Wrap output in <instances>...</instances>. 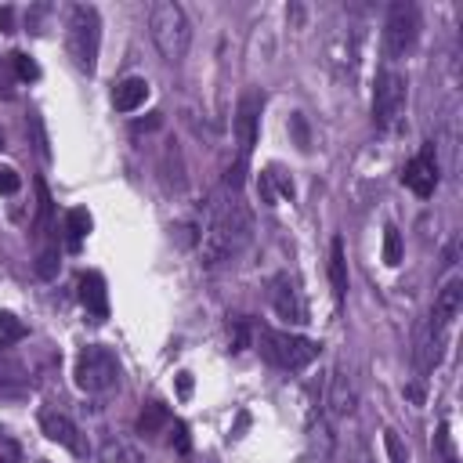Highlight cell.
Returning a JSON list of instances; mask_svg holds the SVG:
<instances>
[{"instance_id": "cell-9", "label": "cell", "mask_w": 463, "mask_h": 463, "mask_svg": "<svg viewBox=\"0 0 463 463\" xmlns=\"http://www.w3.org/2000/svg\"><path fill=\"white\" fill-rule=\"evenodd\" d=\"M402 185L409 188L412 196H435V188H438V156H435V141H424V149L420 156H412L406 170H402Z\"/></svg>"}, {"instance_id": "cell-18", "label": "cell", "mask_w": 463, "mask_h": 463, "mask_svg": "<svg viewBox=\"0 0 463 463\" xmlns=\"http://www.w3.org/2000/svg\"><path fill=\"white\" fill-rule=\"evenodd\" d=\"M167 424H170V409L159 406V402H149L145 409H141V417H138V435H141V438H152V435H159Z\"/></svg>"}, {"instance_id": "cell-6", "label": "cell", "mask_w": 463, "mask_h": 463, "mask_svg": "<svg viewBox=\"0 0 463 463\" xmlns=\"http://www.w3.org/2000/svg\"><path fill=\"white\" fill-rule=\"evenodd\" d=\"M116 380H120V362H116V355L109 347L87 344L76 355V388L80 391L98 394V391H109Z\"/></svg>"}, {"instance_id": "cell-3", "label": "cell", "mask_w": 463, "mask_h": 463, "mask_svg": "<svg viewBox=\"0 0 463 463\" xmlns=\"http://www.w3.org/2000/svg\"><path fill=\"white\" fill-rule=\"evenodd\" d=\"M66 47L80 73L98 69V47H102V19L94 4H73L66 22Z\"/></svg>"}, {"instance_id": "cell-32", "label": "cell", "mask_w": 463, "mask_h": 463, "mask_svg": "<svg viewBox=\"0 0 463 463\" xmlns=\"http://www.w3.org/2000/svg\"><path fill=\"white\" fill-rule=\"evenodd\" d=\"M178 394L181 398L192 394V373H178Z\"/></svg>"}, {"instance_id": "cell-25", "label": "cell", "mask_w": 463, "mask_h": 463, "mask_svg": "<svg viewBox=\"0 0 463 463\" xmlns=\"http://www.w3.org/2000/svg\"><path fill=\"white\" fill-rule=\"evenodd\" d=\"M290 131H293V138H297V145H300V152H308L311 149V134H308V120L300 116V113H293L290 116Z\"/></svg>"}, {"instance_id": "cell-20", "label": "cell", "mask_w": 463, "mask_h": 463, "mask_svg": "<svg viewBox=\"0 0 463 463\" xmlns=\"http://www.w3.org/2000/svg\"><path fill=\"white\" fill-rule=\"evenodd\" d=\"M384 264H388V268H398V264H402V232H398L394 225L384 228Z\"/></svg>"}, {"instance_id": "cell-30", "label": "cell", "mask_w": 463, "mask_h": 463, "mask_svg": "<svg viewBox=\"0 0 463 463\" xmlns=\"http://www.w3.org/2000/svg\"><path fill=\"white\" fill-rule=\"evenodd\" d=\"M257 192H261V203L264 206H275V188H271L268 174H261V178H257Z\"/></svg>"}, {"instance_id": "cell-26", "label": "cell", "mask_w": 463, "mask_h": 463, "mask_svg": "<svg viewBox=\"0 0 463 463\" xmlns=\"http://www.w3.org/2000/svg\"><path fill=\"white\" fill-rule=\"evenodd\" d=\"M250 347V323L246 318H235V326H232V351L239 355V351H246Z\"/></svg>"}, {"instance_id": "cell-5", "label": "cell", "mask_w": 463, "mask_h": 463, "mask_svg": "<svg viewBox=\"0 0 463 463\" xmlns=\"http://www.w3.org/2000/svg\"><path fill=\"white\" fill-rule=\"evenodd\" d=\"M261 355L279 365V370H305V365H311L318 358V347L315 341L308 337H297V333H286V329H261Z\"/></svg>"}, {"instance_id": "cell-14", "label": "cell", "mask_w": 463, "mask_h": 463, "mask_svg": "<svg viewBox=\"0 0 463 463\" xmlns=\"http://www.w3.org/2000/svg\"><path fill=\"white\" fill-rule=\"evenodd\" d=\"M442 347H445V329L435 326V323H427L420 329V337H417V370L420 373H430L442 362Z\"/></svg>"}, {"instance_id": "cell-17", "label": "cell", "mask_w": 463, "mask_h": 463, "mask_svg": "<svg viewBox=\"0 0 463 463\" xmlns=\"http://www.w3.org/2000/svg\"><path fill=\"white\" fill-rule=\"evenodd\" d=\"M355 409V388L344 373H333V384H329V412L333 417H347Z\"/></svg>"}, {"instance_id": "cell-12", "label": "cell", "mask_w": 463, "mask_h": 463, "mask_svg": "<svg viewBox=\"0 0 463 463\" xmlns=\"http://www.w3.org/2000/svg\"><path fill=\"white\" fill-rule=\"evenodd\" d=\"M80 300H84L87 315L94 323H105L109 318V290H105V279L98 271H87V275H80Z\"/></svg>"}, {"instance_id": "cell-33", "label": "cell", "mask_w": 463, "mask_h": 463, "mask_svg": "<svg viewBox=\"0 0 463 463\" xmlns=\"http://www.w3.org/2000/svg\"><path fill=\"white\" fill-rule=\"evenodd\" d=\"M406 398H409L412 406H424V388H420V384H409V388H406Z\"/></svg>"}, {"instance_id": "cell-29", "label": "cell", "mask_w": 463, "mask_h": 463, "mask_svg": "<svg viewBox=\"0 0 463 463\" xmlns=\"http://www.w3.org/2000/svg\"><path fill=\"white\" fill-rule=\"evenodd\" d=\"M174 449H178L181 456L192 449V438H188V427L185 424H174Z\"/></svg>"}, {"instance_id": "cell-22", "label": "cell", "mask_w": 463, "mask_h": 463, "mask_svg": "<svg viewBox=\"0 0 463 463\" xmlns=\"http://www.w3.org/2000/svg\"><path fill=\"white\" fill-rule=\"evenodd\" d=\"M26 323L22 318H15L11 311H0V341H22L26 337Z\"/></svg>"}, {"instance_id": "cell-21", "label": "cell", "mask_w": 463, "mask_h": 463, "mask_svg": "<svg viewBox=\"0 0 463 463\" xmlns=\"http://www.w3.org/2000/svg\"><path fill=\"white\" fill-rule=\"evenodd\" d=\"M11 66H15V76L22 80V84H33V80L40 76V66L29 55H22V51H15L11 55Z\"/></svg>"}, {"instance_id": "cell-27", "label": "cell", "mask_w": 463, "mask_h": 463, "mask_svg": "<svg viewBox=\"0 0 463 463\" xmlns=\"http://www.w3.org/2000/svg\"><path fill=\"white\" fill-rule=\"evenodd\" d=\"M22 188V178H19V170H11V167H0V196H15Z\"/></svg>"}, {"instance_id": "cell-23", "label": "cell", "mask_w": 463, "mask_h": 463, "mask_svg": "<svg viewBox=\"0 0 463 463\" xmlns=\"http://www.w3.org/2000/svg\"><path fill=\"white\" fill-rule=\"evenodd\" d=\"M384 449H388L391 463H409V449L402 445V438H398L394 430H384Z\"/></svg>"}, {"instance_id": "cell-2", "label": "cell", "mask_w": 463, "mask_h": 463, "mask_svg": "<svg viewBox=\"0 0 463 463\" xmlns=\"http://www.w3.org/2000/svg\"><path fill=\"white\" fill-rule=\"evenodd\" d=\"M149 33L156 51L163 55V62L178 66L188 55V44H192V26H188V15L178 0H156L149 8Z\"/></svg>"}, {"instance_id": "cell-11", "label": "cell", "mask_w": 463, "mask_h": 463, "mask_svg": "<svg viewBox=\"0 0 463 463\" xmlns=\"http://www.w3.org/2000/svg\"><path fill=\"white\" fill-rule=\"evenodd\" d=\"M40 430L51 442H58V445H66V449L73 453V456H87V442L80 438V430H76V424L66 417V412H58V409H44L40 412Z\"/></svg>"}, {"instance_id": "cell-28", "label": "cell", "mask_w": 463, "mask_h": 463, "mask_svg": "<svg viewBox=\"0 0 463 463\" xmlns=\"http://www.w3.org/2000/svg\"><path fill=\"white\" fill-rule=\"evenodd\" d=\"M435 442H438V449H442L445 463H456V449H453V442H449V427H445V424L438 427V438H435Z\"/></svg>"}, {"instance_id": "cell-10", "label": "cell", "mask_w": 463, "mask_h": 463, "mask_svg": "<svg viewBox=\"0 0 463 463\" xmlns=\"http://www.w3.org/2000/svg\"><path fill=\"white\" fill-rule=\"evenodd\" d=\"M268 297H271L275 315L282 318L286 326H305L308 323V308H305V300H300L297 286H293V279L286 275V271H279V275L268 282Z\"/></svg>"}, {"instance_id": "cell-16", "label": "cell", "mask_w": 463, "mask_h": 463, "mask_svg": "<svg viewBox=\"0 0 463 463\" xmlns=\"http://www.w3.org/2000/svg\"><path fill=\"white\" fill-rule=\"evenodd\" d=\"M329 286H333V297L337 305L347 297V257H344V239L333 235L329 243Z\"/></svg>"}, {"instance_id": "cell-8", "label": "cell", "mask_w": 463, "mask_h": 463, "mask_svg": "<svg viewBox=\"0 0 463 463\" xmlns=\"http://www.w3.org/2000/svg\"><path fill=\"white\" fill-rule=\"evenodd\" d=\"M420 37V11L412 0H394L388 8V22H384V51L388 58H406Z\"/></svg>"}, {"instance_id": "cell-24", "label": "cell", "mask_w": 463, "mask_h": 463, "mask_svg": "<svg viewBox=\"0 0 463 463\" xmlns=\"http://www.w3.org/2000/svg\"><path fill=\"white\" fill-rule=\"evenodd\" d=\"M37 275H40V279H55V275H58V250H40V257H37Z\"/></svg>"}, {"instance_id": "cell-1", "label": "cell", "mask_w": 463, "mask_h": 463, "mask_svg": "<svg viewBox=\"0 0 463 463\" xmlns=\"http://www.w3.org/2000/svg\"><path fill=\"white\" fill-rule=\"evenodd\" d=\"M253 239V214L239 188L217 185L214 196L206 199L203 232H199V264L203 271H217L221 264L235 261Z\"/></svg>"}, {"instance_id": "cell-19", "label": "cell", "mask_w": 463, "mask_h": 463, "mask_svg": "<svg viewBox=\"0 0 463 463\" xmlns=\"http://www.w3.org/2000/svg\"><path fill=\"white\" fill-rule=\"evenodd\" d=\"M91 225H94V221H91V214L84 210V206H73V210L66 214V232H69V246L73 250L80 246V239L91 232Z\"/></svg>"}, {"instance_id": "cell-34", "label": "cell", "mask_w": 463, "mask_h": 463, "mask_svg": "<svg viewBox=\"0 0 463 463\" xmlns=\"http://www.w3.org/2000/svg\"><path fill=\"white\" fill-rule=\"evenodd\" d=\"M0 149H4V131H0Z\"/></svg>"}, {"instance_id": "cell-15", "label": "cell", "mask_w": 463, "mask_h": 463, "mask_svg": "<svg viewBox=\"0 0 463 463\" xmlns=\"http://www.w3.org/2000/svg\"><path fill=\"white\" fill-rule=\"evenodd\" d=\"M145 102H149V80H141V76H127L113 91V105L120 113H134V109H141Z\"/></svg>"}, {"instance_id": "cell-7", "label": "cell", "mask_w": 463, "mask_h": 463, "mask_svg": "<svg viewBox=\"0 0 463 463\" xmlns=\"http://www.w3.org/2000/svg\"><path fill=\"white\" fill-rule=\"evenodd\" d=\"M406 113V76L394 73L391 66H384L376 73V91H373V123L376 131H394L402 123Z\"/></svg>"}, {"instance_id": "cell-13", "label": "cell", "mask_w": 463, "mask_h": 463, "mask_svg": "<svg viewBox=\"0 0 463 463\" xmlns=\"http://www.w3.org/2000/svg\"><path fill=\"white\" fill-rule=\"evenodd\" d=\"M460 308H463V279L453 275V279L438 290V297H435V311H430V323L442 326V329H449V323L460 315Z\"/></svg>"}, {"instance_id": "cell-4", "label": "cell", "mask_w": 463, "mask_h": 463, "mask_svg": "<svg viewBox=\"0 0 463 463\" xmlns=\"http://www.w3.org/2000/svg\"><path fill=\"white\" fill-rule=\"evenodd\" d=\"M261 94L257 91H243L239 94V105H235V163L228 167L225 181L228 188H243L246 178V167H250V152L257 145V123H261Z\"/></svg>"}, {"instance_id": "cell-31", "label": "cell", "mask_w": 463, "mask_h": 463, "mask_svg": "<svg viewBox=\"0 0 463 463\" xmlns=\"http://www.w3.org/2000/svg\"><path fill=\"white\" fill-rule=\"evenodd\" d=\"M0 33H15V8H0Z\"/></svg>"}, {"instance_id": "cell-35", "label": "cell", "mask_w": 463, "mask_h": 463, "mask_svg": "<svg viewBox=\"0 0 463 463\" xmlns=\"http://www.w3.org/2000/svg\"><path fill=\"white\" fill-rule=\"evenodd\" d=\"M0 463H4V460H0Z\"/></svg>"}]
</instances>
